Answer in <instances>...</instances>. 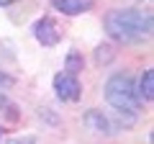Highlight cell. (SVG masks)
Masks as SVG:
<instances>
[{"label": "cell", "instance_id": "6da1fadb", "mask_svg": "<svg viewBox=\"0 0 154 144\" xmlns=\"http://www.w3.org/2000/svg\"><path fill=\"white\" fill-rule=\"evenodd\" d=\"M103 26L113 41L121 44H136L152 33V11L149 8H123V11H108Z\"/></svg>", "mask_w": 154, "mask_h": 144}, {"label": "cell", "instance_id": "7a4b0ae2", "mask_svg": "<svg viewBox=\"0 0 154 144\" xmlns=\"http://www.w3.org/2000/svg\"><path fill=\"white\" fill-rule=\"evenodd\" d=\"M105 100L113 105V111H121V113H136L139 105H141L136 85H134L131 75H126V72H118V75L108 77V83H105Z\"/></svg>", "mask_w": 154, "mask_h": 144}, {"label": "cell", "instance_id": "3957f363", "mask_svg": "<svg viewBox=\"0 0 154 144\" xmlns=\"http://www.w3.org/2000/svg\"><path fill=\"white\" fill-rule=\"evenodd\" d=\"M54 93H57L59 100H69V103H75V100L82 98V85H80V80H77L75 75L57 72V75H54Z\"/></svg>", "mask_w": 154, "mask_h": 144}, {"label": "cell", "instance_id": "277c9868", "mask_svg": "<svg viewBox=\"0 0 154 144\" xmlns=\"http://www.w3.org/2000/svg\"><path fill=\"white\" fill-rule=\"evenodd\" d=\"M33 39H36L41 46H57L59 39H62L59 23H57L54 18H49V16L38 18V21L33 23Z\"/></svg>", "mask_w": 154, "mask_h": 144}, {"label": "cell", "instance_id": "5b68a950", "mask_svg": "<svg viewBox=\"0 0 154 144\" xmlns=\"http://www.w3.org/2000/svg\"><path fill=\"white\" fill-rule=\"evenodd\" d=\"M82 121H85L88 129H93V131H98V134H113V124H110V118L105 116L103 111H98V108H90V111L82 116Z\"/></svg>", "mask_w": 154, "mask_h": 144}, {"label": "cell", "instance_id": "8992f818", "mask_svg": "<svg viewBox=\"0 0 154 144\" xmlns=\"http://www.w3.org/2000/svg\"><path fill=\"white\" fill-rule=\"evenodd\" d=\"M51 5L64 16H80L95 5V0H51Z\"/></svg>", "mask_w": 154, "mask_h": 144}, {"label": "cell", "instance_id": "52a82bcc", "mask_svg": "<svg viewBox=\"0 0 154 144\" xmlns=\"http://www.w3.org/2000/svg\"><path fill=\"white\" fill-rule=\"evenodd\" d=\"M136 93H139V100H146V103L154 98V72H152V70H144L141 80H139Z\"/></svg>", "mask_w": 154, "mask_h": 144}, {"label": "cell", "instance_id": "ba28073f", "mask_svg": "<svg viewBox=\"0 0 154 144\" xmlns=\"http://www.w3.org/2000/svg\"><path fill=\"white\" fill-rule=\"evenodd\" d=\"M64 70H67V75H75V77H77V72H82V54L77 49H72L69 54H67Z\"/></svg>", "mask_w": 154, "mask_h": 144}, {"label": "cell", "instance_id": "9c48e42d", "mask_svg": "<svg viewBox=\"0 0 154 144\" xmlns=\"http://www.w3.org/2000/svg\"><path fill=\"white\" fill-rule=\"evenodd\" d=\"M110 59H113V46L110 44H100L98 49H95V62H98V64H108Z\"/></svg>", "mask_w": 154, "mask_h": 144}, {"label": "cell", "instance_id": "30bf717a", "mask_svg": "<svg viewBox=\"0 0 154 144\" xmlns=\"http://www.w3.org/2000/svg\"><path fill=\"white\" fill-rule=\"evenodd\" d=\"M8 144H36V139L33 136H16V139H11Z\"/></svg>", "mask_w": 154, "mask_h": 144}, {"label": "cell", "instance_id": "8fae6325", "mask_svg": "<svg viewBox=\"0 0 154 144\" xmlns=\"http://www.w3.org/2000/svg\"><path fill=\"white\" fill-rule=\"evenodd\" d=\"M13 3H18V0H0V8H8V5H13Z\"/></svg>", "mask_w": 154, "mask_h": 144}, {"label": "cell", "instance_id": "7c38bea8", "mask_svg": "<svg viewBox=\"0 0 154 144\" xmlns=\"http://www.w3.org/2000/svg\"><path fill=\"white\" fill-rule=\"evenodd\" d=\"M0 134H3V131H0Z\"/></svg>", "mask_w": 154, "mask_h": 144}]
</instances>
